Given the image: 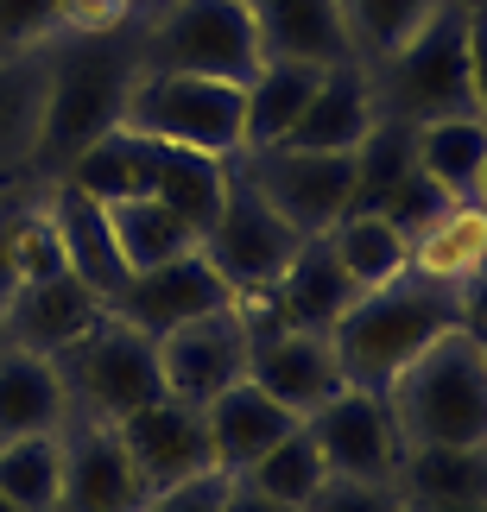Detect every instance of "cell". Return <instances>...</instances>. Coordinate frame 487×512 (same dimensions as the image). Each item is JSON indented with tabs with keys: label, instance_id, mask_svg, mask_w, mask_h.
<instances>
[{
	"label": "cell",
	"instance_id": "45",
	"mask_svg": "<svg viewBox=\"0 0 487 512\" xmlns=\"http://www.w3.org/2000/svg\"><path fill=\"white\" fill-rule=\"evenodd\" d=\"M0 512H19V506H13V500H7V494H0Z\"/></svg>",
	"mask_w": 487,
	"mask_h": 512
},
{
	"label": "cell",
	"instance_id": "12",
	"mask_svg": "<svg viewBox=\"0 0 487 512\" xmlns=\"http://www.w3.org/2000/svg\"><path fill=\"white\" fill-rule=\"evenodd\" d=\"M304 430L317 437L329 475H348V481H393V475H399L405 437H399V424H393V405H386V392L342 386L329 405L310 411Z\"/></svg>",
	"mask_w": 487,
	"mask_h": 512
},
{
	"label": "cell",
	"instance_id": "34",
	"mask_svg": "<svg viewBox=\"0 0 487 512\" xmlns=\"http://www.w3.org/2000/svg\"><path fill=\"white\" fill-rule=\"evenodd\" d=\"M443 0H342V26H348V57H361V64H380V57H393L399 45H412L424 32V19H431Z\"/></svg>",
	"mask_w": 487,
	"mask_h": 512
},
{
	"label": "cell",
	"instance_id": "31",
	"mask_svg": "<svg viewBox=\"0 0 487 512\" xmlns=\"http://www.w3.org/2000/svg\"><path fill=\"white\" fill-rule=\"evenodd\" d=\"M57 487H64V430L0 437V494L19 512H57Z\"/></svg>",
	"mask_w": 487,
	"mask_h": 512
},
{
	"label": "cell",
	"instance_id": "16",
	"mask_svg": "<svg viewBox=\"0 0 487 512\" xmlns=\"http://www.w3.org/2000/svg\"><path fill=\"white\" fill-rule=\"evenodd\" d=\"M108 304L76 279V272H57V279H32L13 285L0 298V323H7V342L26 354H57L64 342H76L89 323H102Z\"/></svg>",
	"mask_w": 487,
	"mask_h": 512
},
{
	"label": "cell",
	"instance_id": "28",
	"mask_svg": "<svg viewBox=\"0 0 487 512\" xmlns=\"http://www.w3.org/2000/svg\"><path fill=\"white\" fill-rule=\"evenodd\" d=\"M108 228H114V247H121L127 260V279L146 266H165L178 260V253H197V228L184 222V215H171L159 196H114L108 203Z\"/></svg>",
	"mask_w": 487,
	"mask_h": 512
},
{
	"label": "cell",
	"instance_id": "24",
	"mask_svg": "<svg viewBox=\"0 0 487 512\" xmlns=\"http://www.w3.org/2000/svg\"><path fill=\"white\" fill-rule=\"evenodd\" d=\"M45 133V51L0 57V184L32 177Z\"/></svg>",
	"mask_w": 487,
	"mask_h": 512
},
{
	"label": "cell",
	"instance_id": "1",
	"mask_svg": "<svg viewBox=\"0 0 487 512\" xmlns=\"http://www.w3.org/2000/svg\"><path fill=\"white\" fill-rule=\"evenodd\" d=\"M133 76H140V38H133V26L51 38L45 45V133H38L32 184L64 177L76 152L121 127Z\"/></svg>",
	"mask_w": 487,
	"mask_h": 512
},
{
	"label": "cell",
	"instance_id": "26",
	"mask_svg": "<svg viewBox=\"0 0 487 512\" xmlns=\"http://www.w3.org/2000/svg\"><path fill=\"white\" fill-rule=\"evenodd\" d=\"M70 399L57 386L51 354L7 348L0 354V437H32V430H64Z\"/></svg>",
	"mask_w": 487,
	"mask_h": 512
},
{
	"label": "cell",
	"instance_id": "42",
	"mask_svg": "<svg viewBox=\"0 0 487 512\" xmlns=\"http://www.w3.org/2000/svg\"><path fill=\"white\" fill-rule=\"evenodd\" d=\"M469 203H481V209H487V159H481V171H475V190H469Z\"/></svg>",
	"mask_w": 487,
	"mask_h": 512
},
{
	"label": "cell",
	"instance_id": "11",
	"mask_svg": "<svg viewBox=\"0 0 487 512\" xmlns=\"http://www.w3.org/2000/svg\"><path fill=\"white\" fill-rule=\"evenodd\" d=\"M247 310L235 304H216L203 317H190L178 329H165L159 342V380H165V399H184V405H209L216 392H228L235 380H247Z\"/></svg>",
	"mask_w": 487,
	"mask_h": 512
},
{
	"label": "cell",
	"instance_id": "25",
	"mask_svg": "<svg viewBox=\"0 0 487 512\" xmlns=\"http://www.w3.org/2000/svg\"><path fill=\"white\" fill-rule=\"evenodd\" d=\"M323 70L317 64H291V57H266L260 70L241 83L247 95V114H241V133H247V152L260 146H279L291 127H298V114L310 108V95H317Z\"/></svg>",
	"mask_w": 487,
	"mask_h": 512
},
{
	"label": "cell",
	"instance_id": "23",
	"mask_svg": "<svg viewBox=\"0 0 487 512\" xmlns=\"http://www.w3.org/2000/svg\"><path fill=\"white\" fill-rule=\"evenodd\" d=\"M487 266V209L469 203V196H456V203H443L431 222L412 234V272L431 285H469L475 272Z\"/></svg>",
	"mask_w": 487,
	"mask_h": 512
},
{
	"label": "cell",
	"instance_id": "22",
	"mask_svg": "<svg viewBox=\"0 0 487 512\" xmlns=\"http://www.w3.org/2000/svg\"><path fill=\"white\" fill-rule=\"evenodd\" d=\"M393 487L405 506H487V443L405 449Z\"/></svg>",
	"mask_w": 487,
	"mask_h": 512
},
{
	"label": "cell",
	"instance_id": "37",
	"mask_svg": "<svg viewBox=\"0 0 487 512\" xmlns=\"http://www.w3.org/2000/svg\"><path fill=\"white\" fill-rule=\"evenodd\" d=\"M304 512H405V494L393 481H348V475H329L323 494L310 500Z\"/></svg>",
	"mask_w": 487,
	"mask_h": 512
},
{
	"label": "cell",
	"instance_id": "17",
	"mask_svg": "<svg viewBox=\"0 0 487 512\" xmlns=\"http://www.w3.org/2000/svg\"><path fill=\"white\" fill-rule=\"evenodd\" d=\"M45 209H51L57 241H64V266L108 304L114 291L127 285V260H121V247H114L108 203L89 196L83 184H70V177H51V184H45Z\"/></svg>",
	"mask_w": 487,
	"mask_h": 512
},
{
	"label": "cell",
	"instance_id": "9",
	"mask_svg": "<svg viewBox=\"0 0 487 512\" xmlns=\"http://www.w3.org/2000/svg\"><path fill=\"white\" fill-rule=\"evenodd\" d=\"M291 228L304 234H329L355 209V152H298V146H260L228 159Z\"/></svg>",
	"mask_w": 487,
	"mask_h": 512
},
{
	"label": "cell",
	"instance_id": "19",
	"mask_svg": "<svg viewBox=\"0 0 487 512\" xmlns=\"http://www.w3.org/2000/svg\"><path fill=\"white\" fill-rule=\"evenodd\" d=\"M260 298L272 304V317H279V323L329 336V329H336V317L361 298V291L348 285V272H342V260H336V247H329V234H310V241H298L291 266L279 272V285L260 291Z\"/></svg>",
	"mask_w": 487,
	"mask_h": 512
},
{
	"label": "cell",
	"instance_id": "29",
	"mask_svg": "<svg viewBox=\"0 0 487 512\" xmlns=\"http://www.w3.org/2000/svg\"><path fill=\"white\" fill-rule=\"evenodd\" d=\"M329 247H336V260H342L355 291L393 285L399 272H412V241H405L380 209H348L342 222L329 228Z\"/></svg>",
	"mask_w": 487,
	"mask_h": 512
},
{
	"label": "cell",
	"instance_id": "18",
	"mask_svg": "<svg viewBox=\"0 0 487 512\" xmlns=\"http://www.w3.org/2000/svg\"><path fill=\"white\" fill-rule=\"evenodd\" d=\"M380 121V102H374V76H367L361 57L348 64H329L310 108L298 114V127L285 133L279 146H298V152H355Z\"/></svg>",
	"mask_w": 487,
	"mask_h": 512
},
{
	"label": "cell",
	"instance_id": "13",
	"mask_svg": "<svg viewBox=\"0 0 487 512\" xmlns=\"http://www.w3.org/2000/svg\"><path fill=\"white\" fill-rule=\"evenodd\" d=\"M114 430H121V449H127V462H133V475H140L146 494H159V487H178V481L209 475V468H216L203 405L152 399V405H140V411H127Z\"/></svg>",
	"mask_w": 487,
	"mask_h": 512
},
{
	"label": "cell",
	"instance_id": "47",
	"mask_svg": "<svg viewBox=\"0 0 487 512\" xmlns=\"http://www.w3.org/2000/svg\"><path fill=\"white\" fill-rule=\"evenodd\" d=\"M481 348H487V342H481Z\"/></svg>",
	"mask_w": 487,
	"mask_h": 512
},
{
	"label": "cell",
	"instance_id": "8",
	"mask_svg": "<svg viewBox=\"0 0 487 512\" xmlns=\"http://www.w3.org/2000/svg\"><path fill=\"white\" fill-rule=\"evenodd\" d=\"M298 241L304 234L291 228L235 165H228L222 209H216V222H209V234H203V260L222 272V285L235 291V298H260V291L279 285V272L291 266Z\"/></svg>",
	"mask_w": 487,
	"mask_h": 512
},
{
	"label": "cell",
	"instance_id": "3",
	"mask_svg": "<svg viewBox=\"0 0 487 512\" xmlns=\"http://www.w3.org/2000/svg\"><path fill=\"white\" fill-rule=\"evenodd\" d=\"M405 449L431 443H487V348L469 329H443L412 367L386 386Z\"/></svg>",
	"mask_w": 487,
	"mask_h": 512
},
{
	"label": "cell",
	"instance_id": "30",
	"mask_svg": "<svg viewBox=\"0 0 487 512\" xmlns=\"http://www.w3.org/2000/svg\"><path fill=\"white\" fill-rule=\"evenodd\" d=\"M481 159H487V121L481 114H443V121L412 127V165L443 196H469Z\"/></svg>",
	"mask_w": 487,
	"mask_h": 512
},
{
	"label": "cell",
	"instance_id": "20",
	"mask_svg": "<svg viewBox=\"0 0 487 512\" xmlns=\"http://www.w3.org/2000/svg\"><path fill=\"white\" fill-rule=\"evenodd\" d=\"M203 424H209L216 468L222 475H241V468H253L279 437H291L304 418H291V411L272 399V392H260L253 380H235L228 392H216V399L203 405Z\"/></svg>",
	"mask_w": 487,
	"mask_h": 512
},
{
	"label": "cell",
	"instance_id": "14",
	"mask_svg": "<svg viewBox=\"0 0 487 512\" xmlns=\"http://www.w3.org/2000/svg\"><path fill=\"white\" fill-rule=\"evenodd\" d=\"M216 304H235V291H228L222 272L203 260V247H197V253H178V260H165V266L133 272V279L108 298L114 317L133 323V329H140V336H152V342H159L165 329L203 317V310H216Z\"/></svg>",
	"mask_w": 487,
	"mask_h": 512
},
{
	"label": "cell",
	"instance_id": "5",
	"mask_svg": "<svg viewBox=\"0 0 487 512\" xmlns=\"http://www.w3.org/2000/svg\"><path fill=\"white\" fill-rule=\"evenodd\" d=\"M146 70H190V76H222V83H247L266 64L253 7L241 0H152L133 19Z\"/></svg>",
	"mask_w": 487,
	"mask_h": 512
},
{
	"label": "cell",
	"instance_id": "43",
	"mask_svg": "<svg viewBox=\"0 0 487 512\" xmlns=\"http://www.w3.org/2000/svg\"><path fill=\"white\" fill-rule=\"evenodd\" d=\"M405 512H487V506H405Z\"/></svg>",
	"mask_w": 487,
	"mask_h": 512
},
{
	"label": "cell",
	"instance_id": "39",
	"mask_svg": "<svg viewBox=\"0 0 487 512\" xmlns=\"http://www.w3.org/2000/svg\"><path fill=\"white\" fill-rule=\"evenodd\" d=\"M462 45H469V95H475V114L487 121V0H469Z\"/></svg>",
	"mask_w": 487,
	"mask_h": 512
},
{
	"label": "cell",
	"instance_id": "36",
	"mask_svg": "<svg viewBox=\"0 0 487 512\" xmlns=\"http://www.w3.org/2000/svg\"><path fill=\"white\" fill-rule=\"evenodd\" d=\"M57 7L64 0H0V57L45 51L57 38Z\"/></svg>",
	"mask_w": 487,
	"mask_h": 512
},
{
	"label": "cell",
	"instance_id": "41",
	"mask_svg": "<svg viewBox=\"0 0 487 512\" xmlns=\"http://www.w3.org/2000/svg\"><path fill=\"white\" fill-rule=\"evenodd\" d=\"M222 512H285L279 500H266V494H253V487L241 475H228V494H222Z\"/></svg>",
	"mask_w": 487,
	"mask_h": 512
},
{
	"label": "cell",
	"instance_id": "2",
	"mask_svg": "<svg viewBox=\"0 0 487 512\" xmlns=\"http://www.w3.org/2000/svg\"><path fill=\"white\" fill-rule=\"evenodd\" d=\"M443 329H456V291L418 279V272H399L393 285L361 291L336 317L329 342H336V361H342L348 386L386 392Z\"/></svg>",
	"mask_w": 487,
	"mask_h": 512
},
{
	"label": "cell",
	"instance_id": "7",
	"mask_svg": "<svg viewBox=\"0 0 487 512\" xmlns=\"http://www.w3.org/2000/svg\"><path fill=\"white\" fill-rule=\"evenodd\" d=\"M51 367H57V386H64V399H70V418L121 424L127 411L165 399L159 348H152V336H140L133 323H121L114 310H108L102 323H89L76 342L57 348Z\"/></svg>",
	"mask_w": 487,
	"mask_h": 512
},
{
	"label": "cell",
	"instance_id": "46",
	"mask_svg": "<svg viewBox=\"0 0 487 512\" xmlns=\"http://www.w3.org/2000/svg\"><path fill=\"white\" fill-rule=\"evenodd\" d=\"M241 7H253V0H241Z\"/></svg>",
	"mask_w": 487,
	"mask_h": 512
},
{
	"label": "cell",
	"instance_id": "10",
	"mask_svg": "<svg viewBox=\"0 0 487 512\" xmlns=\"http://www.w3.org/2000/svg\"><path fill=\"white\" fill-rule=\"evenodd\" d=\"M241 310H247V329H253V342H247V380L260 386V392H272L291 418H310L317 405H329L348 386L342 380V361H336V342H329V336L279 323L266 298H241Z\"/></svg>",
	"mask_w": 487,
	"mask_h": 512
},
{
	"label": "cell",
	"instance_id": "35",
	"mask_svg": "<svg viewBox=\"0 0 487 512\" xmlns=\"http://www.w3.org/2000/svg\"><path fill=\"white\" fill-rule=\"evenodd\" d=\"M443 203H456V196H443V190L431 184V177H424V171L412 165L405 177H393V184H386V190H380V196H374L367 209H380L386 222H393V228L405 234V241H412V234H418L424 222H431V215H437Z\"/></svg>",
	"mask_w": 487,
	"mask_h": 512
},
{
	"label": "cell",
	"instance_id": "38",
	"mask_svg": "<svg viewBox=\"0 0 487 512\" xmlns=\"http://www.w3.org/2000/svg\"><path fill=\"white\" fill-rule=\"evenodd\" d=\"M222 494H228V475H222V468H209V475H190L178 487L146 494L140 512H222Z\"/></svg>",
	"mask_w": 487,
	"mask_h": 512
},
{
	"label": "cell",
	"instance_id": "32",
	"mask_svg": "<svg viewBox=\"0 0 487 512\" xmlns=\"http://www.w3.org/2000/svg\"><path fill=\"white\" fill-rule=\"evenodd\" d=\"M241 481L253 487V494H266V500H279L285 512H304L310 500L323 494V481H329V462H323V449H317V437L298 424L291 437H279L266 449L253 468H241Z\"/></svg>",
	"mask_w": 487,
	"mask_h": 512
},
{
	"label": "cell",
	"instance_id": "33",
	"mask_svg": "<svg viewBox=\"0 0 487 512\" xmlns=\"http://www.w3.org/2000/svg\"><path fill=\"white\" fill-rule=\"evenodd\" d=\"M222 190H228V159H203V152L165 146V159H159V184H152V196H159L171 215H184V222L197 228V241L209 234V222H216Z\"/></svg>",
	"mask_w": 487,
	"mask_h": 512
},
{
	"label": "cell",
	"instance_id": "40",
	"mask_svg": "<svg viewBox=\"0 0 487 512\" xmlns=\"http://www.w3.org/2000/svg\"><path fill=\"white\" fill-rule=\"evenodd\" d=\"M456 323L469 329V336H481V342H487V266L475 272L469 285H456Z\"/></svg>",
	"mask_w": 487,
	"mask_h": 512
},
{
	"label": "cell",
	"instance_id": "6",
	"mask_svg": "<svg viewBox=\"0 0 487 512\" xmlns=\"http://www.w3.org/2000/svg\"><path fill=\"white\" fill-rule=\"evenodd\" d=\"M462 26H469V0H443V7L424 19V32L412 38V45H399L393 57L367 64V76H374V102H380L386 121L424 127V121H443V114H475Z\"/></svg>",
	"mask_w": 487,
	"mask_h": 512
},
{
	"label": "cell",
	"instance_id": "15",
	"mask_svg": "<svg viewBox=\"0 0 487 512\" xmlns=\"http://www.w3.org/2000/svg\"><path fill=\"white\" fill-rule=\"evenodd\" d=\"M140 506H146V487L121 449V430L102 418H70L57 512H140Z\"/></svg>",
	"mask_w": 487,
	"mask_h": 512
},
{
	"label": "cell",
	"instance_id": "4",
	"mask_svg": "<svg viewBox=\"0 0 487 512\" xmlns=\"http://www.w3.org/2000/svg\"><path fill=\"white\" fill-rule=\"evenodd\" d=\"M241 114H247L241 83L140 64V76L127 89V108H121V127L140 133V140H159V146L203 152V159H241L247 152Z\"/></svg>",
	"mask_w": 487,
	"mask_h": 512
},
{
	"label": "cell",
	"instance_id": "27",
	"mask_svg": "<svg viewBox=\"0 0 487 512\" xmlns=\"http://www.w3.org/2000/svg\"><path fill=\"white\" fill-rule=\"evenodd\" d=\"M159 159H165L159 140H140V133L114 127L95 146L76 152L64 177L83 184L89 196H102V203H114V196H152V184H159Z\"/></svg>",
	"mask_w": 487,
	"mask_h": 512
},
{
	"label": "cell",
	"instance_id": "21",
	"mask_svg": "<svg viewBox=\"0 0 487 512\" xmlns=\"http://www.w3.org/2000/svg\"><path fill=\"white\" fill-rule=\"evenodd\" d=\"M253 26H260L266 57H291V64H348V26L342 0H253Z\"/></svg>",
	"mask_w": 487,
	"mask_h": 512
},
{
	"label": "cell",
	"instance_id": "44",
	"mask_svg": "<svg viewBox=\"0 0 487 512\" xmlns=\"http://www.w3.org/2000/svg\"><path fill=\"white\" fill-rule=\"evenodd\" d=\"M7 348H13V342H7V323H0V354H7Z\"/></svg>",
	"mask_w": 487,
	"mask_h": 512
}]
</instances>
